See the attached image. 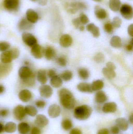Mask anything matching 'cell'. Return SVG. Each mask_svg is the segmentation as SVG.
Masks as SVG:
<instances>
[{"label":"cell","instance_id":"94428289","mask_svg":"<svg viewBox=\"0 0 133 134\" xmlns=\"http://www.w3.org/2000/svg\"><path fill=\"white\" fill-rule=\"evenodd\" d=\"M129 121L130 123L131 124H133V114H132L130 116L129 119Z\"/></svg>","mask_w":133,"mask_h":134},{"label":"cell","instance_id":"ba28073f","mask_svg":"<svg viewBox=\"0 0 133 134\" xmlns=\"http://www.w3.org/2000/svg\"><path fill=\"white\" fill-rule=\"evenodd\" d=\"M45 49L41 46L37 44L32 47L31 53L36 59H40L44 55Z\"/></svg>","mask_w":133,"mask_h":134},{"label":"cell","instance_id":"484cf974","mask_svg":"<svg viewBox=\"0 0 133 134\" xmlns=\"http://www.w3.org/2000/svg\"><path fill=\"white\" fill-rule=\"evenodd\" d=\"M44 55L47 60H51L54 58L56 55V52L54 48L49 46L45 49Z\"/></svg>","mask_w":133,"mask_h":134},{"label":"cell","instance_id":"ee69618b","mask_svg":"<svg viewBox=\"0 0 133 134\" xmlns=\"http://www.w3.org/2000/svg\"><path fill=\"white\" fill-rule=\"evenodd\" d=\"M10 50L11 53L12 59H15L18 57L19 56L20 52L18 49L16 48H14Z\"/></svg>","mask_w":133,"mask_h":134},{"label":"cell","instance_id":"8992f818","mask_svg":"<svg viewBox=\"0 0 133 134\" xmlns=\"http://www.w3.org/2000/svg\"><path fill=\"white\" fill-rule=\"evenodd\" d=\"M22 39L25 44L32 47L37 43V40L32 34L29 33H24L22 35Z\"/></svg>","mask_w":133,"mask_h":134},{"label":"cell","instance_id":"d6a6232c","mask_svg":"<svg viewBox=\"0 0 133 134\" xmlns=\"http://www.w3.org/2000/svg\"><path fill=\"white\" fill-rule=\"evenodd\" d=\"M32 27L31 23H30L27 19H23L21 20L19 24V27L22 30H26L30 29Z\"/></svg>","mask_w":133,"mask_h":134},{"label":"cell","instance_id":"277c9868","mask_svg":"<svg viewBox=\"0 0 133 134\" xmlns=\"http://www.w3.org/2000/svg\"><path fill=\"white\" fill-rule=\"evenodd\" d=\"M120 12L122 16L126 20H131L133 17V8L127 4L123 5L120 8Z\"/></svg>","mask_w":133,"mask_h":134},{"label":"cell","instance_id":"7bdbcfd3","mask_svg":"<svg viewBox=\"0 0 133 134\" xmlns=\"http://www.w3.org/2000/svg\"><path fill=\"white\" fill-rule=\"evenodd\" d=\"M104 28L105 31L109 34H111L112 33L114 30V27L112 24L110 23H107L105 24Z\"/></svg>","mask_w":133,"mask_h":134},{"label":"cell","instance_id":"44dd1931","mask_svg":"<svg viewBox=\"0 0 133 134\" xmlns=\"http://www.w3.org/2000/svg\"><path fill=\"white\" fill-rule=\"evenodd\" d=\"M94 13L97 18L99 19H104L107 17L106 11L98 5L95 6Z\"/></svg>","mask_w":133,"mask_h":134},{"label":"cell","instance_id":"680465c9","mask_svg":"<svg viewBox=\"0 0 133 134\" xmlns=\"http://www.w3.org/2000/svg\"><path fill=\"white\" fill-rule=\"evenodd\" d=\"M4 131V126L2 123L0 122V134L2 133Z\"/></svg>","mask_w":133,"mask_h":134},{"label":"cell","instance_id":"db71d44e","mask_svg":"<svg viewBox=\"0 0 133 134\" xmlns=\"http://www.w3.org/2000/svg\"><path fill=\"white\" fill-rule=\"evenodd\" d=\"M97 134H110L108 130L107 129H103L100 130L98 132Z\"/></svg>","mask_w":133,"mask_h":134},{"label":"cell","instance_id":"603a6c76","mask_svg":"<svg viewBox=\"0 0 133 134\" xmlns=\"http://www.w3.org/2000/svg\"><path fill=\"white\" fill-rule=\"evenodd\" d=\"M37 79L38 82L44 85L47 83L48 80L47 72L45 70H40L37 73Z\"/></svg>","mask_w":133,"mask_h":134},{"label":"cell","instance_id":"7402d4cb","mask_svg":"<svg viewBox=\"0 0 133 134\" xmlns=\"http://www.w3.org/2000/svg\"><path fill=\"white\" fill-rule=\"evenodd\" d=\"M77 88L78 90L83 93H92L93 91L91 89V85L87 83H80L77 85Z\"/></svg>","mask_w":133,"mask_h":134},{"label":"cell","instance_id":"4fadbf2b","mask_svg":"<svg viewBox=\"0 0 133 134\" xmlns=\"http://www.w3.org/2000/svg\"><path fill=\"white\" fill-rule=\"evenodd\" d=\"M117 109V105L114 102L106 103L102 108V111L105 113H114L116 111Z\"/></svg>","mask_w":133,"mask_h":134},{"label":"cell","instance_id":"8fae6325","mask_svg":"<svg viewBox=\"0 0 133 134\" xmlns=\"http://www.w3.org/2000/svg\"><path fill=\"white\" fill-rule=\"evenodd\" d=\"M48 123V119L44 115L40 114L36 117L35 123L38 127L43 128L47 126Z\"/></svg>","mask_w":133,"mask_h":134},{"label":"cell","instance_id":"ab89813d","mask_svg":"<svg viewBox=\"0 0 133 134\" xmlns=\"http://www.w3.org/2000/svg\"><path fill=\"white\" fill-rule=\"evenodd\" d=\"M10 45L6 42H0V52H4L9 49Z\"/></svg>","mask_w":133,"mask_h":134},{"label":"cell","instance_id":"7c38bea8","mask_svg":"<svg viewBox=\"0 0 133 134\" xmlns=\"http://www.w3.org/2000/svg\"><path fill=\"white\" fill-rule=\"evenodd\" d=\"M72 42V38L68 34L63 35L61 37L59 40L60 45L64 48L69 47Z\"/></svg>","mask_w":133,"mask_h":134},{"label":"cell","instance_id":"f5cc1de1","mask_svg":"<svg viewBox=\"0 0 133 134\" xmlns=\"http://www.w3.org/2000/svg\"><path fill=\"white\" fill-rule=\"evenodd\" d=\"M69 134H82V132L79 129L74 128L70 131Z\"/></svg>","mask_w":133,"mask_h":134},{"label":"cell","instance_id":"5bb4252c","mask_svg":"<svg viewBox=\"0 0 133 134\" xmlns=\"http://www.w3.org/2000/svg\"><path fill=\"white\" fill-rule=\"evenodd\" d=\"M32 93L29 90H23L18 94L19 98L23 102H27L32 98Z\"/></svg>","mask_w":133,"mask_h":134},{"label":"cell","instance_id":"60d3db41","mask_svg":"<svg viewBox=\"0 0 133 134\" xmlns=\"http://www.w3.org/2000/svg\"><path fill=\"white\" fill-rule=\"evenodd\" d=\"M79 19L82 25H85L89 23V19L88 17L84 13L80 14Z\"/></svg>","mask_w":133,"mask_h":134},{"label":"cell","instance_id":"d6986e66","mask_svg":"<svg viewBox=\"0 0 133 134\" xmlns=\"http://www.w3.org/2000/svg\"><path fill=\"white\" fill-rule=\"evenodd\" d=\"M86 29L89 32H91L94 37L97 38L100 35V31L99 27L95 26L93 23H90L87 26Z\"/></svg>","mask_w":133,"mask_h":134},{"label":"cell","instance_id":"6f0895ef","mask_svg":"<svg viewBox=\"0 0 133 134\" xmlns=\"http://www.w3.org/2000/svg\"><path fill=\"white\" fill-rule=\"evenodd\" d=\"M5 91V87L3 85L0 84V94L4 93Z\"/></svg>","mask_w":133,"mask_h":134},{"label":"cell","instance_id":"f6af8a7d","mask_svg":"<svg viewBox=\"0 0 133 134\" xmlns=\"http://www.w3.org/2000/svg\"><path fill=\"white\" fill-rule=\"evenodd\" d=\"M36 106L37 108L40 109L43 108L46 105V103L45 101L42 100H39L37 101L35 103Z\"/></svg>","mask_w":133,"mask_h":134},{"label":"cell","instance_id":"d4e9b609","mask_svg":"<svg viewBox=\"0 0 133 134\" xmlns=\"http://www.w3.org/2000/svg\"><path fill=\"white\" fill-rule=\"evenodd\" d=\"M30 130L29 125L27 123L22 122L19 124L18 126V130L19 133L21 134H27L29 133Z\"/></svg>","mask_w":133,"mask_h":134},{"label":"cell","instance_id":"9a60e30c","mask_svg":"<svg viewBox=\"0 0 133 134\" xmlns=\"http://www.w3.org/2000/svg\"><path fill=\"white\" fill-rule=\"evenodd\" d=\"M0 59L2 63L8 64L11 63L12 60L11 50L3 52L1 54Z\"/></svg>","mask_w":133,"mask_h":134},{"label":"cell","instance_id":"b9f144b4","mask_svg":"<svg viewBox=\"0 0 133 134\" xmlns=\"http://www.w3.org/2000/svg\"><path fill=\"white\" fill-rule=\"evenodd\" d=\"M57 63L62 67L66 66L67 65V60L64 57H60L57 59Z\"/></svg>","mask_w":133,"mask_h":134},{"label":"cell","instance_id":"2e32d148","mask_svg":"<svg viewBox=\"0 0 133 134\" xmlns=\"http://www.w3.org/2000/svg\"><path fill=\"white\" fill-rule=\"evenodd\" d=\"M27 19L31 23H35L38 19V15L36 12L32 9H29L26 12Z\"/></svg>","mask_w":133,"mask_h":134},{"label":"cell","instance_id":"681fc988","mask_svg":"<svg viewBox=\"0 0 133 134\" xmlns=\"http://www.w3.org/2000/svg\"><path fill=\"white\" fill-rule=\"evenodd\" d=\"M41 131L39 127H34L30 130V134H41Z\"/></svg>","mask_w":133,"mask_h":134},{"label":"cell","instance_id":"11a10c76","mask_svg":"<svg viewBox=\"0 0 133 134\" xmlns=\"http://www.w3.org/2000/svg\"><path fill=\"white\" fill-rule=\"evenodd\" d=\"M128 33L129 35L131 37L133 36V24H131L129 26L128 29Z\"/></svg>","mask_w":133,"mask_h":134},{"label":"cell","instance_id":"74e56055","mask_svg":"<svg viewBox=\"0 0 133 134\" xmlns=\"http://www.w3.org/2000/svg\"><path fill=\"white\" fill-rule=\"evenodd\" d=\"M94 60L97 63H102L105 61V57L104 54L101 53H97L94 57Z\"/></svg>","mask_w":133,"mask_h":134},{"label":"cell","instance_id":"91938a15","mask_svg":"<svg viewBox=\"0 0 133 134\" xmlns=\"http://www.w3.org/2000/svg\"><path fill=\"white\" fill-rule=\"evenodd\" d=\"M47 0H41L40 3L42 5H45L47 4Z\"/></svg>","mask_w":133,"mask_h":134},{"label":"cell","instance_id":"9c48e42d","mask_svg":"<svg viewBox=\"0 0 133 134\" xmlns=\"http://www.w3.org/2000/svg\"><path fill=\"white\" fill-rule=\"evenodd\" d=\"M39 92L41 97L48 98L52 95L53 91L51 87L48 85L44 84L39 87Z\"/></svg>","mask_w":133,"mask_h":134},{"label":"cell","instance_id":"30bf717a","mask_svg":"<svg viewBox=\"0 0 133 134\" xmlns=\"http://www.w3.org/2000/svg\"><path fill=\"white\" fill-rule=\"evenodd\" d=\"M48 113L49 116L51 118H57L61 114V108L58 105L55 104L52 105L48 108Z\"/></svg>","mask_w":133,"mask_h":134},{"label":"cell","instance_id":"8d00e7d4","mask_svg":"<svg viewBox=\"0 0 133 134\" xmlns=\"http://www.w3.org/2000/svg\"><path fill=\"white\" fill-rule=\"evenodd\" d=\"M72 72L68 70L65 71L61 75V78L65 81H69L72 79Z\"/></svg>","mask_w":133,"mask_h":134},{"label":"cell","instance_id":"83f0119b","mask_svg":"<svg viewBox=\"0 0 133 134\" xmlns=\"http://www.w3.org/2000/svg\"><path fill=\"white\" fill-rule=\"evenodd\" d=\"M121 5V2L120 0H109V7L113 12L118 11L120 9Z\"/></svg>","mask_w":133,"mask_h":134},{"label":"cell","instance_id":"4316f807","mask_svg":"<svg viewBox=\"0 0 133 134\" xmlns=\"http://www.w3.org/2000/svg\"><path fill=\"white\" fill-rule=\"evenodd\" d=\"M16 128V124L13 122H8L4 126V131L6 133H11L15 132Z\"/></svg>","mask_w":133,"mask_h":134},{"label":"cell","instance_id":"1f68e13d","mask_svg":"<svg viewBox=\"0 0 133 134\" xmlns=\"http://www.w3.org/2000/svg\"><path fill=\"white\" fill-rule=\"evenodd\" d=\"M102 72L105 76L109 79H114L116 76L115 70L109 69L107 68H104L102 69Z\"/></svg>","mask_w":133,"mask_h":134},{"label":"cell","instance_id":"d590c367","mask_svg":"<svg viewBox=\"0 0 133 134\" xmlns=\"http://www.w3.org/2000/svg\"><path fill=\"white\" fill-rule=\"evenodd\" d=\"M62 126L65 130H69L71 129L73 126L72 123L70 120L69 119H65L62 122Z\"/></svg>","mask_w":133,"mask_h":134},{"label":"cell","instance_id":"9f6ffc18","mask_svg":"<svg viewBox=\"0 0 133 134\" xmlns=\"http://www.w3.org/2000/svg\"><path fill=\"white\" fill-rule=\"evenodd\" d=\"M131 44H129L126 45V50L127 51H129V52H130V51H132L133 50V44L132 42V41L131 42Z\"/></svg>","mask_w":133,"mask_h":134},{"label":"cell","instance_id":"7a4b0ae2","mask_svg":"<svg viewBox=\"0 0 133 134\" xmlns=\"http://www.w3.org/2000/svg\"><path fill=\"white\" fill-rule=\"evenodd\" d=\"M91 107L86 105L77 107L74 111V116L76 119L80 120L87 119L91 115L92 113Z\"/></svg>","mask_w":133,"mask_h":134},{"label":"cell","instance_id":"816d5d0a","mask_svg":"<svg viewBox=\"0 0 133 134\" xmlns=\"http://www.w3.org/2000/svg\"><path fill=\"white\" fill-rule=\"evenodd\" d=\"M47 75L48 76V77L52 78L53 76L56 75V72L55 71V70H53V69H50L48 72Z\"/></svg>","mask_w":133,"mask_h":134},{"label":"cell","instance_id":"6da1fadb","mask_svg":"<svg viewBox=\"0 0 133 134\" xmlns=\"http://www.w3.org/2000/svg\"><path fill=\"white\" fill-rule=\"evenodd\" d=\"M60 103L66 109H73L76 104V100L71 91L66 88H62L59 93Z\"/></svg>","mask_w":133,"mask_h":134},{"label":"cell","instance_id":"c3c4849f","mask_svg":"<svg viewBox=\"0 0 133 134\" xmlns=\"http://www.w3.org/2000/svg\"><path fill=\"white\" fill-rule=\"evenodd\" d=\"M120 131V129L117 126H113L111 128V132L112 134H118Z\"/></svg>","mask_w":133,"mask_h":134},{"label":"cell","instance_id":"f546056e","mask_svg":"<svg viewBox=\"0 0 133 134\" xmlns=\"http://www.w3.org/2000/svg\"><path fill=\"white\" fill-rule=\"evenodd\" d=\"M11 70V67L8 64H0V79L6 76Z\"/></svg>","mask_w":133,"mask_h":134},{"label":"cell","instance_id":"be15d7a7","mask_svg":"<svg viewBox=\"0 0 133 134\" xmlns=\"http://www.w3.org/2000/svg\"><path fill=\"white\" fill-rule=\"evenodd\" d=\"M93 1L95 2H100L102 0H93Z\"/></svg>","mask_w":133,"mask_h":134},{"label":"cell","instance_id":"6125c7cd","mask_svg":"<svg viewBox=\"0 0 133 134\" xmlns=\"http://www.w3.org/2000/svg\"><path fill=\"white\" fill-rule=\"evenodd\" d=\"M79 29L80 31H84V29H85V27H84L83 25H82V26L80 27Z\"/></svg>","mask_w":133,"mask_h":134},{"label":"cell","instance_id":"bcb514c9","mask_svg":"<svg viewBox=\"0 0 133 134\" xmlns=\"http://www.w3.org/2000/svg\"><path fill=\"white\" fill-rule=\"evenodd\" d=\"M72 23L73 26L76 27V28L78 29L79 28L80 26H82V24L80 23V21L79 19V18H76V19H73L72 20Z\"/></svg>","mask_w":133,"mask_h":134},{"label":"cell","instance_id":"e0dca14e","mask_svg":"<svg viewBox=\"0 0 133 134\" xmlns=\"http://www.w3.org/2000/svg\"><path fill=\"white\" fill-rule=\"evenodd\" d=\"M116 123L119 129L123 131H126L129 128L128 121L124 118H119L117 119L116 120Z\"/></svg>","mask_w":133,"mask_h":134},{"label":"cell","instance_id":"4dcf8cb0","mask_svg":"<svg viewBox=\"0 0 133 134\" xmlns=\"http://www.w3.org/2000/svg\"><path fill=\"white\" fill-rule=\"evenodd\" d=\"M104 87V82L100 80L94 81L91 85V89L93 91H98L102 89Z\"/></svg>","mask_w":133,"mask_h":134},{"label":"cell","instance_id":"3957f363","mask_svg":"<svg viewBox=\"0 0 133 134\" xmlns=\"http://www.w3.org/2000/svg\"><path fill=\"white\" fill-rule=\"evenodd\" d=\"M64 8L69 13L74 14L79 9H85L86 5L76 0H65L63 2Z\"/></svg>","mask_w":133,"mask_h":134},{"label":"cell","instance_id":"ffe728a7","mask_svg":"<svg viewBox=\"0 0 133 134\" xmlns=\"http://www.w3.org/2000/svg\"><path fill=\"white\" fill-rule=\"evenodd\" d=\"M95 102L98 104H103L108 100V97L104 92L99 91L95 95Z\"/></svg>","mask_w":133,"mask_h":134},{"label":"cell","instance_id":"ac0fdd59","mask_svg":"<svg viewBox=\"0 0 133 134\" xmlns=\"http://www.w3.org/2000/svg\"><path fill=\"white\" fill-rule=\"evenodd\" d=\"M19 0H5L4 5L8 10L16 9L18 6Z\"/></svg>","mask_w":133,"mask_h":134},{"label":"cell","instance_id":"f1b7e54d","mask_svg":"<svg viewBox=\"0 0 133 134\" xmlns=\"http://www.w3.org/2000/svg\"><path fill=\"white\" fill-rule=\"evenodd\" d=\"M111 46L113 48H120L122 46L121 38L119 36H114L112 38L110 41Z\"/></svg>","mask_w":133,"mask_h":134},{"label":"cell","instance_id":"836d02e7","mask_svg":"<svg viewBox=\"0 0 133 134\" xmlns=\"http://www.w3.org/2000/svg\"><path fill=\"white\" fill-rule=\"evenodd\" d=\"M26 114L30 116H35L37 113V109L33 105H28L25 107Z\"/></svg>","mask_w":133,"mask_h":134},{"label":"cell","instance_id":"7dc6e473","mask_svg":"<svg viewBox=\"0 0 133 134\" xmlns=\"http://www.w3.org/2000/svg\"><path fill=\"white\" fill-rule=\"evenodd\" d=\"M9 111L6 109H3L0 110V116L2 117H5L9 114Z\"/></svg>","mask_w":133,"mask_h":134},{"label":"cell","instance_id":"cb8c5ba5","mask_svg":"<svg viewBox=\"0 0 133 134\" xmlns=\"http://www.w3.org/2000/svg\"><path fill=\"white\" fill-rule=\"evenodd\" d=\"M50 83L53 87L57 88L61 86L63 83V82L61 77L56 75L51 78Z\"/></svg>","mask_w":133,"mask_h":134},{"label":"cell","instance_id":"f35d334b","mask_svg":"<svg viewBox=\"0 0 133 134\" xmlns=\"http://www.w3.org/2000/svg\"><path fill=\"white\" fill-rule=\"evenodd\" d=\"M122 21L119 17H115L113 19L112 25L113 27L115 28H118L121 26Z\"/></svg>","mask_w":133,"mask_h":134},{"label":"cell","instance_id":"52a82bcc","mask_svg":"<svg viewBox=\"0 0 133 134\" xmlns=\"http://www.w3.org/2000/svg\"><path fill=\"white\" fill-rule=\"evenodd\" d=\"M13 115L14 118L17 120H22L26 115L25 108L22 105H17L13 109Z\"/></svg>","mask_w":133,"mask_h":134},{"label":"cell","instance_id":"e575fe53","mask_svg":"<svg viewBox=\"0 0 133 134\" xmlns=\"http://www.w3.org/2000/svg\"><path fill=\"white\" fill-rule=\"evenodd\" d=\"M78 73L80 77L83 80H86L88 79L90 75L88 70L83 68L79 69Z\"/></svg>","mask_w":133,"mask_h":134},{"label":"cell","instance_id":"f907efd6","mask_svg":"<svg viewBox=\"0 0 133 134\" xmlns=\"http://www.w3.org/2000/svg\"><path fill=\"white\" fill-rule=\"evenodd\" d=\"M106 68L111 70H115L116 68V66L113 63L109 62L106 64Z\"/></svg>","mask_w":133,"mask_h":134},{"label":"cell","instance_id":"5b68a950","mask_svg":"<svg viewBox=\"0 0 133 134\" xmlns=\"http://www.w3.org/2000/svg\"><path fill=\"white\" fill-rule=\"evenodd\" d=\"M18 75L22 80H26L35 76L29 67L23 66L20 68L18 71Z\"/></svg>","mask_w":133,"mask_h":134},{"label":"cell","instance_id":"e7e4bbea","mask_svg":"<svg viewBox=\"0 0 133 134\" xmlns=\"http://www.w3.org/2000/svg\"><path fill=\"white\" fill-rule=\"evenodd\" d=\"M31 1H37V0H31Z\"/></svg>","mask_w":133,"mask_h":134}]
</instances>
